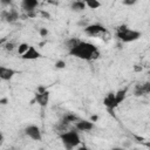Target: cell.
Here are the masks:
<instances>
[{
  "instance_id": "obj_1",
  "label": "cell",
  "mask_w": 150,
  "mask_h": 150,
  "mask_svg": "<svg viewBox=\"0 0 150 150\" xmlns=\"http://www.w3.org/2000/svg\"><path fill=\"white\" fill-rule=\"evenodd\" d=\"M69 55L81 59V60H86V61H93V60H97L100 57V50L98 48L88 41H80L76 46H74L73 48L68 49Z\"/></svg>"
},
{
  "instance_id": "obj_2",
  "label": "cell",
  "mask_w": 150,
  "mask_h": 150,
  "mask_svg": "<svg viewBox=\"0 0 150 150\" xmlns=\"http://www.w3.org/2000/svg\"><path fill=\"white\" fill-rule=\"evenodd\" d=\"M142 36V33L135 29L129 28L127 25H121L116 28V38L124 43L128 42H134L136 40H138Z\"/></svg>"
},
{
  "instance_id": "obj_3",
  "label": "cell",
  "mask_w": 150,
  "mask_h": 150,
  "mask_svg": "<svg viewBox=\"0 0 150 150\" xmlns=\"http://www.w3.org/2000/svg\"><path fill=\"white\" fill-rule=\"evenodd\" d=\"M63 146L68 150H71L76 146H79V144L81 143V138H80V135L76 130H66V131H62L60 132L59 135Z\"/></svg>"
},
{
  "instance_id": "obj_4",
  "label": "cell",
  "mask_w": 150,
  "mask_h": 150,
  "mask_svg": "<svg viewBox=\"0 0 150 150\" xmlns=\"http://www.w3.org/2000/svg\"><path fill=\"white\" fill-rule=\"evenodd\" d=\"M107 33V29L101 23H88L84 27V34L90 38H101Z\"/></svg>"
},
{
  "instance_id": "obj_5",
  "label": "cell",
  "mask_w": 150,
  "mask_h": 150,
  "mask_svg": "<svg viewBox=\"0 0 150 150\" xmlns=\"http://www.w3.org/2000/svg\"><path fill=\"white\" fill-rule=\"evenodd\" d=\"M49 97H50V93L47 90V88L45 86H39L38 90L34 95V101L42 108L47 107L49 103Z\"/></svg>"
},
{
  "instance_id": "obj_6",
  "label": "cell",
  "mask_w": 150,
  "mask_h": 150,
  "mask_svg": "<svg viewBox=\"0 0 150 150\" xmlns=\"http://www.w3.org/2000/svg\"><path fill=\"white\" fill-rule=\"evenodd\" d=\"M25 134L26 136H28L30 139L33 141H42V132H41V129L35 125V124H29L25 128Z\"/></svg>"
},
{
  "instance_id": "obj_7",
  "label": "cell",
  "mask_w": 150,
  "mask_h": 150,
  "mask_svg": "<svg viewBox=\"0 0 150 150\" xmlns=\"http://www.w3.org/2000/svg\"><path fill=\"white\" fill-rule=\"evenodd\" d=\"M103 104L105 105V108L109 111H114V109L118 107V104L116 102V98H115V93H112V91L108 93L105 95V97L103 98Z\"/></svg>"
},
{
  "instance_id": "obj_8",
  "label": "cell",
  "mask_w": 150,
  "mask_h": 150,
  "mask_svg": "<svg viewBox=\"0 0 150 150\" xmlns=\"http://www.w3.org/2000/svg\"><path fill=\"white\" fill-rule=\"evenodd\" d=\"M19 16H20V15H19L18 11L14 9V8L9 9V11H4V12H1V18H2V20H5V21L8 22V23H13V22L18 21Z\"/></svg>"
},
{
  "instance_id": "obj_9",
  "label": "cell",
  "mask_w": 150,
  "mask_h": 150,
  "mask_svg": "<svg viewBox=\"0 0 150 150\" xmlns=\"http://www.w3.org/2000/svg\"><path fill=\"white\" fill-rule=\"evenodd\" d=\"M18 74L16 70L5 67V66H0V80L2 81H11L15 75Z\"/></svg>"
},
{
  "instance_id": "obj_10",
  "label": "cell",
  "mask_w": 150,
  "mask_h": 150,
  "mask_svg": "<svg viewBox=\"0 0 150 150\" xmlns=\"http://www.w3.org/2000/svg\"><path fill=\"white\" fill-rule=\"evenodd\" d=\"M41 53L34 47V46H29L28 49L21 55V59L22 60H36L39 57H41Z\"/></svg>"
},
{
  "instance_id": "obj_11",
  "label": "cell",
  "mask_w": 150,
  "mask_h": 150,
  "mask_svg": "<svg viewBox=\"0 0 150 150\" xmlns=\"http://www.w3.org/2000/svg\"><path fill=\"white\" fill-rule=\"evenodd\" d=\"M150 93V83L149 82H145V83H137L135 86V89H134V95L139 97V96H143V95H146Z\"/></svg>"
},
{
  "instance_id": "obj_12",
  "label": "cell",
  "mask_w": 150,
  "mask_h": 150,
  "mask_svg": "<svg viewBox=\"0 0 150 150\" xmlns=\"http://www.w3.org/2000/svg\"><path fill=\"white\" fill-rule=\"evenodd\" d=\"M94 128V122L87 120H79L75 122V129L77 131H90Z\"/></svg>"
},
{
  "instance_id": "obj_13",
  "label": "cell",
  "mask_w": 150,
  "mask_h": 150,
  "mask_svg": "<svg viewBox=\"0 0 150 150\" xmlns=\"http://www.w3.org/2000/svg\"><path fill=\"white\" fill-rule=\"evenodd\" d=\"M38 6H39V0H21V8L26 13L35 11Z\"/></svg>"
},
{
  "instance_id": "obj_14",
  "label": "cell",
  "mask_w": 150,
  "mask_h": 150,
  "mask_svg": "<svg viewBox=\"0 0 150 150\" xmlns=\"http://www.w3.org/2000/svg\"><path fill=\"white\" fill-rule=\"evenodd\" d=\"M80 120V117L77 116V115H75V114H73V112H67L66 115H63V117L61 118V123H63V124H66V125H69L70 123H75L76 121H79Z\"/></svg>"
},
{
  "instance_id": "obj_15",
  "label": "cell",
  "mask_w": 150,
  "mask_h": 150,
  "mask_svg": "<svg viewBox=\"0 0 150 150\" xmlns=\"http://www.w3.org/2000/svg\"><path fill=\"white\" fill-rule=\"evenodd\" d=\"M70 8L74 12H82L86 9V2L82 0H73V2L70 4Z\"/></svg>"
},
{
  "instance_id": "obj_16",
  "label": "cell",
  "mask_w": 150,
  "mask_h": 150,
  "mask_svg": "<svg viewBox=\"0 0 150 150\" xmlns=\"http://www.w3.org/2000/svg\"><path fill=\"white\" fill-rule=\"evenodd\" d=\"M127 94H128V87L122 88V89H120V90H117V91L115 93V98H116V102H117L118 105L125 100Z\"/></svg>"
},
{
  "instance_id": "obj_17",
  "label": "cell",
  "mask_w": 150,
  "mask_h": 150,
  "mask_svg": "<svg viewBox=\"0 0 150 150\" xmlns=\"http://www.w3.org/2000/svg\"><path fill=\"white\" fill-rule=\"evenodd\" d=\"M86 7L90 8V9H97L101 7V2L98 0H86Z\"/></svg>"
},
{
  "instance_id": "obj_18",
  "label": "cell",
  "mask_w": 150,
  "mask_h": 150,
  "mask_svg": "<svg viewBox=\"0 0 150 150\" xmlns=\"http://www.w3.org/2000/svg\"><path fill=\"white\" fill-rule=\"evenodd\" d=\"M15 48H16V46H15V43L12 42V41H6V42L4 43V49H5L6 52H8V53L13 52Z\"/></svg>"
},
{
  "instance_id": "obj_19",
  "label": "cell",
  "mask_w": 150,
  "mask_h": 150,
  "mask_svg": "<svg viewBox=\"0 0 150 150\" xmlns=\"http://www.w3.org/2000/svg\"><path fill=\"white\" fill-rule=\"evenodd\" d=\"M28 47H29V45H28V43H26V42L20 43V45L16 47V52H18V54H19V55H22V54L28 49Z\"/></svg>"
},
{
  "instance_id": "obj_20",
  "label": "cell",
  "mask_w": 150,
  "mask_h": 150,
  "mask_svg": "<svg viewBox=\"0 0 150 150\" xmlns=\"http://www.w3.org/2000/svg\"><path fill=\"white\" fill-rule=\"evenodd\" d=\"M81 40H79L77 38H71V39H69V40H67L66 41V45H67V48L68 49H70V48H73L74 46H76L79 42H80Z\"/></svg>"
},
{
  "instance_id": "obj_21",
  "label": "cell",
  "mask_w": 150,
  "mask_h": 150,
  "mask_svg": "<svg viewBox=\"0 0 150 150\" xmlns=\"http://www.w3.org/2000/svg\"><path fill=\"white\" fill-rule=\"evenodd\" d=\"M55 68L56 69H63V68H66V62L63 60H57L55 62Z\"/></svg>"
},
{
  "instance_id": "obj_22",
  "label": "cell",
  "mask_w": 150,
  "mask_h": 150,
  "mask_svg": "<svg viewBox=\"0 0 150 150\" xmlns=\"http://www.w3.org/2000/svg\"><path fill=\"white\" fill-rule=\"evenodd\" d=\"M39 34H40V36H41V38H46V36L49 34V32H48V29H47V28L41 27V28L39 29Z\"/></svg>"
},
{
  "instance_id": "obj_23",
  "label": "cell",
  "mask_w": 150,
  "mask_h": 150,
  "mask_svg": "<svg viewBox=\"0 0 150 150\" xmlns=\"http://www.w3.org/2000/svg\"><path fill=\"white\" fill-rule=\"evenodd\" d=\"M136 2H137V0H123L122 1V4L124 6H134Z\"/></svg>"
},
{
  "instance_id": "obj_24",
  "label": "cell",
  "mask_w": 150,
  "mask_h": 150,
  "mask_svg": "<svg viewBox=\"0 0 150 150\" xmlns=\"http://www.w3.org/2000/svg\"><path fill=\"white\" fill-rule=\"evenodd\" d=\"M12 1H13V0H0L1 5H4V6H8V5H11Z\"/></svg>"
},
{
  "instance_id": "obj_25",
  "label": "cell",
  "mask_w": 150,
  "mask_h": 150,
  "mask_svg": "<svg viewBox=\"0 0 150 150\" xmlns=\"http://www.w3.org/2000/svg\"><path fill=\"white\" fill-rule=\"evenodd\" d=\"M40 14H41L42 16H45V18H48V19L50 18V15H49V14H48L47 12H43V11H40Z\"/></svg>"
},
{
  "instance_id": "obj_26",
  "label": "cell",
  "mask_w": 150,
  "mask_h": 150,
  "mask_svg": "<svg viewBox=\"0 0 150 150\" xmlns=\"http://www.w3.org/2000/svg\"><path fill=\"white\" fill-rule=\"evenodd\" d=\"M4 141H5V137H4V134L0 131V145L4 144Z\"/></svg>"
},
{
  "instance_id": "obj_27",
  "label": "cell",
  "mask_w": 150,
  "mask_h": 150,
  "mask_svg": "<svg viewBox=\"0 0 150 150\" xmlns=\"http://www.w3.org/2000/svg\"><path fill=\"white\" fill-rule=\"evenodd\" d=\"M8 102V100L5 97V98H0V104H6Z\"/></svg>"
},
{
  "instance_id": "obj_28",
  "label": "cell",
  "mask_w": 150,
  "mask_h": 150,
  "mask_svg": "<svg viewBox=\"0 0 150 150\" xmlns=\"http://www.w3.org/2000/svg\"><path fill=\"white\" fill-rule=\"evenodd\" d=\"M97 118H98V117H97L96 115H93V116L90 117V121H91V122H96V121H97Z\"/></svg>"
},
{
  "instance_id": "obj_29",
  "label": "cell",
  "mask_w": 150,
  "mask_h": 150,
  "mask_svg": "<svg viewBox=\"0 0 150 150\" xmlns=\"http://www.w3.org/2000/svg\"><path fill=\"white\" fill-rule=\"evenodd\" d=\"M6 41H7V39H6V38H2V39H0V45H4Z\"/></svg>"
},
{
  "instance_id": "obj_30",
  "label": "cell",
  "mask_w": 150,
  "mask_h": 150,
  "mask_svg": "<svg viewBox=\"0 0 150 150\" xmlns=\"http://www.w3.org/2000/svg\"><path fill=\"white\" fill-rule=\"evenodd\" d=\"M82 1H86V0H82Z\"/></svg>"
}]
</instances>
